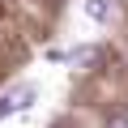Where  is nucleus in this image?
<instances>
[{"label": "nucleus", "mask_w": 128, "mask_h": 128, "mask_svg": "<svg viewBox=\"0 0 128 128\" xmlns=\"http://www.w3.org/2000/svg\"><path fill=\"white\" fill-rule=\"evenodd\" d=\"M30 102H34V90H30V86H22V90L4 94V98H0V120H4V115H13V111H26Z\"/></svg>", "instance_id": "1"}, {"label": "nucleus", "mask_w": 128, "mask_h": 128, "mask_svg": "<svg viewBox=\"0 0 128 128\" xmlns=\"http://www.w3.org/2000/svg\"><path fill=\"white\" fill-rule=\"evenodd\" d=\"M86 17L90 22H111V0H86Z\"/></svg>", "instance_id": "2"}, {"label": "nucleus", "mask_w": 128, "mask_h": 128, "mask_svg": "<svg viewBox=\"0 0 128 128\" xmlns=\"http://www.w3.org/2000/svg\"><path fill=\"white\" fill-rule=\"evenodd\" d=\"M98 60V47H77L73 51V64H94Z\"/></svg>", "instance_id": "3"}, {"label": "nucleus", "mask_w": 128, "mask_h": 128, "mask_svg": "<svg viewBox=\"0 0 128 128\" xmlns=\"http://www.w3.org/2000/svg\"><path fill=\"white\" fill-rule=\"evenodd\" d=\"M107 128H128V111H111V120H107Z\"/></svg>", "instance_id": "4"}]
</instances>
